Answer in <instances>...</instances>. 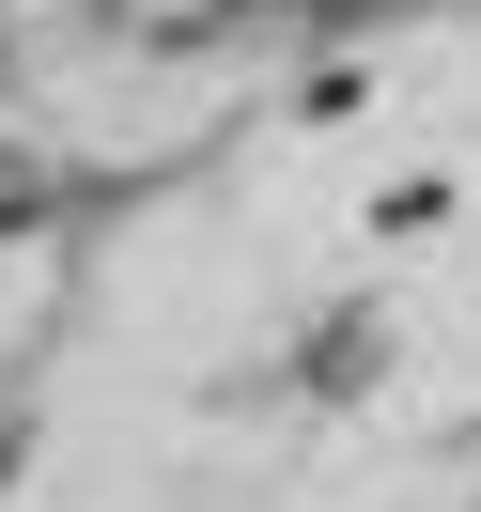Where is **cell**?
I'll return each instance as SVG.
<instances>
[{
    "instance_id": "cell-2",
    "label": "cell",
    "mask_w": 481,
    "mask_h": 512,
    "mask_svg": "<svg viewBox=\"0 0 481 512\" xmlns=\"http://www.w3.org/2000/svg\"><path fill=\"white\" fill-rule=\"evenodd\" d=\"M280 0H109V32H140V47H218V32H264Z\"/></svg>"
},
{
    "instance_id": "cell-1",
    "label": "cell",
    "mask_w": 481,
    "mask_h": 512,
    "mask_svg": "<svg viewBox=\"0 0 481 512\" xmlns=\"http://www.w3.org/2000/svg\"><path fill=\"white\" fill-rule=\"evenodd\" d=\"M78 202V156H47L16 109H0V233H32V218H63Z\"/></svg>"
}]
</instances>
